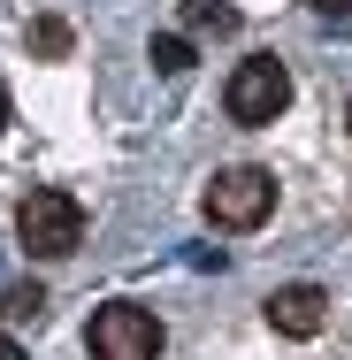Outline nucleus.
<instances>
[{
    "label": "nucleus",
    "mask_w": 352,
    "mask_h": 360,
    "mask_svg": "<svg viewBox=\"0 0 352 360\" xmlns=\"http://www.w3.org/2000/svg\"><path fill=\"white\" fill-rule=\"evenodd\" d=\"M31 46H39L46 62H54V54H70V23H62V15H46V23L31 31Z\"/></svg>",
    "instance_id": "nucleus-9"
},
{
    "label": "nucleus",
    "mask_w": 352,
    "mask_h": 360,
    "mask_svg": "<svg viewBox=\"0 0 352 360\" xmlns=\"http://www.w3.org/2000/svg\"><path fill=\"white\" fill-rule=\"evenodd\" d=\"M314 15H330V23H352V0H306Z\"/></svg>",
    "instance_id": "nucleus-10"
},
{
    "label": "nucleus",
    "mask_w": 352,
    "mask_h": 360,
    "mask_svg": "<svg viewBox=\"0 0 352 360\" xmlns=\"http://www.w3.org/2000/svg\"><path fill=\"white\" fill-rule=\"evenodd\" d=\"M345 123H352V108H345Z\"/></svg>",
    "instance_id": "nucleus-13"
},
{
    "label": "nucleus",
    "mask_w": 352,
    "mask_h": 360,
    "mask_svg": "<svg viewBox=\"0 0 352 360\" xmlns=\"http://www.w3.org/2000/svg\"><path fill=\"white\" fill-rule=\"evenodd\" d=\"M39 307H46V291H39V284H15V291H0V314H23V322H39Z\"/></svg>",
    "instance_id": "nucleus-8"
},
{
    "label": "nucleus",
    "mask_w": 352,
    "mask_h": 360,
    "mask_svg": "<svg viewBox=\"0 0 352 360\" xmlns=\"http://www.w3.org/2000/svg\"><path fill=\"white\" fill-rule=\"evenodd\" d=\"M0 131H8V92H0Z\"/></svg>",
    "instance_id": "nucleus-12"
},
{
    "label": "nucleus",
    "mask_w": 352,
    "mask_h": 360,
    "mask_svg": "<svg viewBox=\"0 0 352 360\" xmlns=\"http://www.w3.org/2000/svg\"><path fill=\"white\" fill-rule=\"evenodd\" d=\"M184 31H237V8H222V0H184Z\"/></svg>",
    "instance_id": "nucleus-6"
},
{
    "label": "nucleus",
    "mask_w": 352,
    "mask_h": 360,
    "mask_svg": "<svg viewBox=\"0 0 352 360\" xmlns=\"http://www.w3.org/2000/svg\"><path fill=\"white\" fill-rule=\"evenodd\" d=\"M15 238H23L39 261H70L77 245H84V207H77V192L39 184V192L15 207Z\"/></svg>",
    "instance_id": "nucleus-1"
},
{
    "label": "nucleus",
    "mask_w": 352,
    "mask_h": 360,
    "mask_svg": "<svg viewBox=\"0 0 352 360\" xmlns=\"http://www.w3.org/2000/svg\"><path fill=\"white\" fill-rule=\"evenodd\" d=\"M0 360H23V345H15V338H0Z\"/></svg>",
    "instance_id": "nucleus-11"
},
{
    "label": "nucleus",
    "mask_w": 352,
    "mask_h": 360,
    "mask_svg": "<svg viewBox=\"0 0 352 360\" xmlns=\"http://www.w3.org/2000/svg\"><path fill=\"white\" fill-rule=\"evenodd\" d=\"M207 222L214 230H261V222L276 215V176L268 169H253V161H237V169H222L207 184Z\"/></svg>",
    "instance_id": "nucleus-2"
},
{
    "label": "nucleus",
    "mask_w": 352,
    "mask_h": 360,
    "mask_svg": "<svg viewBox=\"0 0 352 360\" xmlns=\"http://www.w3.org/2000/svg\"><path fill=\"white\" fill-rule=\"evenodd\" d=\"M322 322H330V291H322V284L268 291V330H276V338H314Z\"/></svg>",
    "instance_id": "nucleus-5"
},
{
    "label": "nucleus",
    "mask_w": 352,
    "mask_h": 360,
    "mask_svg": "<svg viewBox=\"0 0 352 360\" xmlns=\"http://www.w3.org/2000/svg\"><path fill=\"white\" fill-rule=\"evenodd\" d=\"M84 345H92V360H161V322H153V307H138V299H115V307L92 314Z\"/></svg>",
    "instance_id": "nucleus-4"
},
{
    "label": "nucleus",
    "mask_w": 352,
    "mask_h": 360,
    "mask_svg": "<svg viewBox=\"0 0 352 360\" xmlns=\"http://www.w3.org/2000/svg\"><path fill=\"white\" fill-rule=\"evenodd\" d=\"M153 70H161V77H184V70H192V39H176V31L153 39Z\"/></svg>",
    "instance_id": "nucleus-7"
},
{
    "label": "nucleus",
    "mask_w": 352,
    "mask_h": 360,
    "mask_svg": "<svg viewBox=\"0 0 352 360\" xmlns=\"http://www.w3.org/2000/svg\"><path fill=\"white\" fill-rule=\"evenodd\" d=\"M222 108H230V123H276L283 108H291V70H283L276 54H253V62H237L230 70V92H222Z\"/></svg>",
    "instance_id": "nucleus-3"
}]
</instances>
